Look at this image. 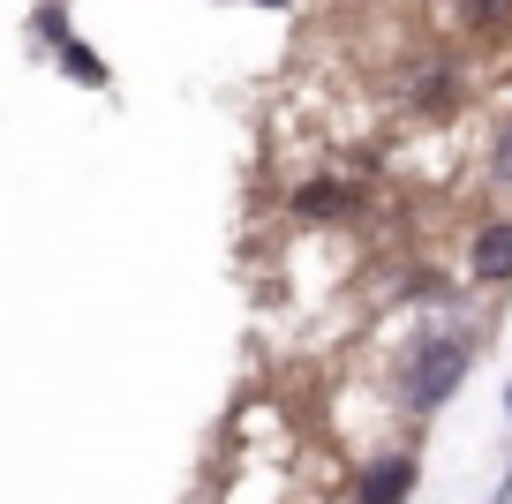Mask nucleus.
Here are the masks:
<instances>
[{"mask_svg":"<svg viewBox=\"0 0 512 504\" xmlns=\"http://www.w3.org/2000/svg\"><path fill=\"white\" fill-rule=\"evenodd\" d=\"M467 362H475V331H460V324H430V331H415V339H407L392 392H400V407H407V414H437V407H445V399L467 384Z\"/></svg>","mask_w":512,"mask_h":504,"instance_id":"f257e3e1","label":"nucleus"},{"mask_svg":"<svg viewBox=\"0 0 512 504\" xmlns=\"http://www.w3.org/2000/svg\"><path fill=\"white\" fill-rule=\"evenodd\" d=\"M422 482V459L415 452H377L362 474H354V504H407Z\"/></svg>","mask_w":512,"mask_h":504,"instance_id":"f03ea898","label":"nucleus"},{"mask_svg":"<svg viewBox=\"0 0 512 504\" xmlns=\"http://www.w3.org/2000/svg\"><path fill=\"white\" fill-rule=\"evenodd\" d=\"M287 211H294V219H309V226H339V219H354V211H362V189H354V181H339V174H309L302 189L287 196Z\"/></svg>","mask_w":512,"mask_h":504,"instance_id":"7ed1b4c3","label":"nucleus"},{"mask_svg":"<svg viewBox=\"0 0 512 504\" xmlns=\"http://www.w3.org/2000/svg\"><path fill=\"white\" fill-rule=\"evenodd\" d=\"M452 98H460V68H452L445 53H430V61H415V68H407V106L445 113Z\"/></svg>","mask_w":512,"mask_h":504,"instance_id":"20e7f679","label":"nucleus"},{"mask_svg":"<svg viewBox=\"0 0 512 504\" xmlns=\"http://www.w3.org/2000/svg\"><path fill=\"white\" fill-rule=\"evenodd\" d=\"M467 271H475L482 286H505L512 279V219H490L475 241H467Z\"/></svg>","mask_w":512,"mask_h":504,"instance_id":"39448f33","label":"nucleus"},{"mask_svg":"<svg viewBox=\"0 0 512 504\" xmlns=\"http://www.w3.org/2000/svg\"><path fill=\"white\" fill-rule=\"evenodd\" d=\"M53 61H61V76H68V83H76V91H106V83H113V68H106V53H91V46H83V38H68V46H61V53H53Z\"/></svg>","mask_w":512,"mask_h":504,"instance_id":"423d86ee","label":"nucleus"},{"mask_svg":"<svg viewBox=\"0 0 512 504\" xmlns=\"http://www.w3.org/2000/svg\"><path fill=\"white\" fill-rule=\"evenodd\" d=\"M31 38H38L46 53H61L68 38H76V23H68V0H38V8H31Z\"/></svg>","mask_w":512,"mask_h":504,"instance_id":"0eeeda50","label":"nucleus"},{"mask_svg":"<svg viewBox=\"0 0 512 504\" xmlns=\"http://www.w3.org/2000/svg\"><path fill=\"white\" fill-rule=\"evenodd\" d=\"M460 23H467V31H482V38L512 31V0H460Z\"/></svg>","mask_w":512,"mask_h":504,"instance_id":"6e6552de","label":"nucleus"},{"mask_svg":"<svg viewBox=\"0 0 512 504\" xmlns=\"http://www.w3.org/2000/svg\"><path fill=\"white\" fill-rule=\"evenodd\" d=\"M490 181H497V189H512V121L490 136Z\"/></svg>","mask_w":512,"mask_h":504,"instance_id":"1a4fd4ad","label":"nucleus"},{"mask_svg":"<svg viewBox=\"0 0 512 504\" xmlns=\"http://www.w3.org/2000/svg\"><path fill=\"white\" fill-rule=\"evenodd\" d=\"M497 504H512V474H505V489H497Z\"/></svg>","mask_w":512,"mask_h":504,"instance_id":"9d476101","label":"nucleus"},{"mask_svg":"<svg viewBox=\"0 0 512 504\" xmlns=\"http://www.w3.org/2000/svg\"><path fill=\"white\" fill-rule=\"evenodd\" d=\"M256 8H287V0H256Z\"/></svg>","mask_w":512,"mask_h":504,"instance_id":"9b49d317","label":"nucleus"},{"mask_svg":"<svg viewBox=\"0 0 512 504\" xmlns=\"http://www.w3.org/2000/svg\"><path fill=\"white\" fill-rule=\"evenodd\" d=\"M505 414H512V392H505Z\"/></svg>","mask_w":512,"mask_h":504,"instance_id":"f8f14e48","label":"nucleus"}]
</instances>
